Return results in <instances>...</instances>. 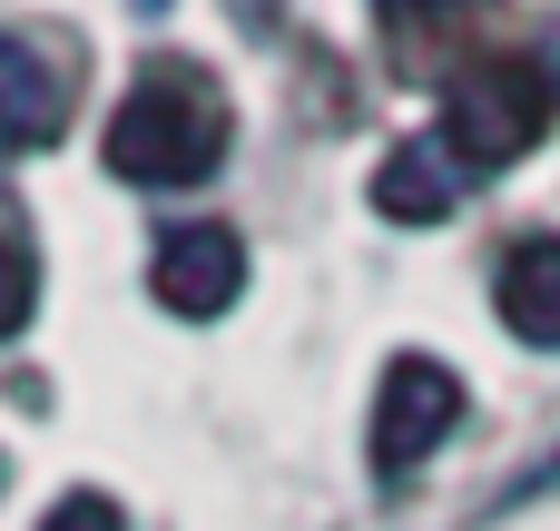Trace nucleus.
<instances>
[{"instance_id": "obj_9", "label": "nucleus", "mask_w": 560, "mask_h": 531, "mask_svg": "<svg viewBox=\"0 0 560 531\" xmlns=\"http://www.w3.org/2000/svg\"><path fill=\"white\" fill-rule=\"evenodd\" d=\"M39 531H128V512H118L108 493H59V503L39 512Z\"/></svg>"}, {"instance_id": "obj_3", "label": "nucleus", "mask_w": 560, "mask_h": 531, "mask_svg": "<svg viewBox=\"0 0 560 531\" xmlns=\"http://www.w3.org/2000/svg\"><path fill=\"white\" fill-rule=\"evenodd\" d=\"M148 296H158L167 315H187V325L226 315V305L246 296V236H236L226 217H177V227L158 236V256H148Z\"/></svg>"}, {"instance_id": "obj_7", "label": "nucleus", "mask_w": 560, "mask_h": 531, "mask_svg": "<svg viewBox=\"0 0 560 531\" xmlns=\"http://www.w3.org/2000/svg\"><path fill=\"white\" fill-rule=\"evenodd\" d=\"M49 30H10L0 39V89H10V138L20 148H49L59 138V69H49Z\"/></svg>"}, {"instance_id": "obj_4", "label": "nucleus", "mask_w": 560, "mask_h": 531, "mask_svg": "<svg viewBox=\"0 0 560 531\" xmlns=\"http://www.w3.org/2000/svg\"><path fill=\"white\" fill-rule=\"evenodd\" d=\"M463 424V374L443 355H394L384 365V394H374V473H413L443 434Z\"/></svg>"}, {"instance_id": "obj_2", "label": "nucleus", "mask_w": 560, "mask_h": 531, "mask_svg": "<svg viewBox=\"0 0 560 531\" xmlns=\"http://www.w3.org/2000/svg\"><path fill=\"white\" fill-rule=\"evenodd\" d=\"M551 108H560V79L541 59L502 49V59H472V69L443 89V138H453V158H463L472 177H502V168H522V158L541 148Z\"/></svg>"}, {"instance_id": "obj_5", "label": "nucleus", "mask_w": 560, "mask_h": 531, "mask_svg": "<svg viewBox=\"0 0 560 531\" xmlns=\"http://www.w3.org/2000/svg\"><path fill=\"white\" fill-rule=\"evenodd\" d=\"M463 187H472V168L453 158V138H443V128H423V138H394V158L374 168V207H384L394 227H443Z\"/></svg>"}, {"instance_id": "obj_1", "label": "nucleus", "mask_w": 560, "mask_h": 531, "mask_svg": "<svg viewBox=\"0 0 560 531\" xmlns=\"http://www.w3.org/2000/svg\"><path fill=\"white\" fill-rule=\"evenodd\" d=\"M226 148H236V108H226L217 69H197V59H158L108 108V168L128 187H197L226 168Z\"/></svg>"}, {"instance_id": "obj_8", "label": "nucleus", "mask_w": 560, "mask_h": 531, "mask_svg": "<svg viewBox=\"0 0 560 531\" xmlns=\"http://www.w3.org/2000/svg\"><path fill=\"white\" fill-rule=\"evenodd\" d=\"M374 10H384V30H394V39H433V30L472 20L482 0H374Z\"/></svg>"}, {"instance_id": "obj_6", "label": "nucleus", "mask_w": 560, "mask_h": 531, "mask_svg": "<svg viewBox=\"0 0 560 531\" xmlns=\"http://www.w3.org/2000/svg\"><path fill=\"white\" fill-rule=\"evenodd\" d=\"M492 305L522 345L560 355V236H522L502 266H492Z\"/></svg>"}]
</instances>
